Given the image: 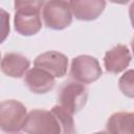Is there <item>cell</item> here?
<instances>
[{"mask_svg":"<svg viewBox=\"0 0 134 134\" xmlns=\"http://www.w3.org/2000/svg\"><path fill=\"white\" fill-rule=\"evenodd\" d=\"M43 1L38 0H18L15 1V29L21 36L29 37L38 34L42 28L41 10L44 6Z\"/></svg>","mask_w":134,"mask_h":134,"instance_id":"obj_1","label":"cell"},{"mask_svg":"<svg viewBox=\"0 0 134 134\" xmlns=\"http://www.w3.org/2000/svg\"><path fill=\"white\" fill-rule=\"evenodd\" d=\"M23 131L27 134H62L63 128L52 110L35 109L28 113Z\"/></svg>","mask_w":134,"mask_h":134,"instance_id":"obj_2","label":"cell"},{"mask_svg":"<svg viewBox=\"0 0 134 134\" xmlns=\"http://www.w3.org/2000/svg\"><path fill=\"white\" fill-rule=\"evenodd\" d=\"M28 113L26 107L16 100H3L0 105V127L5 133L16 134L24 129Z\"/></svg>","mask_w":134,"mask_h":134,"instance_id":"obj_3","label":"cell"},{"mask_svg":"<svg viewBox=\"0 0 134 134\" xmlns=\"http://www.w3.org/2000/svg\"><path fill=\"white\" fill-rule=\"evenodd\" d=\"M72 16L70 2L68 1H47L42 9L45 26L53 30H62L68 27L72 22Z\"/></svg>","mask_w":134,"mask_h":134,"instance_id":"obj_4","label":"cell"},{"mask_svg":"<svg viewBox=\"0 0 134 134\" xmlns=\"http://www.w3.org/2000/svg\"><path fill=\"white\" fill-rule=\"evenodd\" d=\"M88 99V89L81 83L67 82L59 92V106L71 115L81 111Z\"/></svg>","mask_w":134,"mask_h":134,"instance_id":"obj_5","label":"cell"},{"mask_svg":"<svg viewBox=\"0 0 134 134\" xmlns=\"http://www.w3.org/2000/svg\"><path fill=\"white\" fill-rule=\"evenodd\" d=\"M103 71L100 65L94 57L88 54L77 55L71 61L70 76L74 82L81 84H91L97 81Z\"/></svg>","mask_w":134,"mask_h":134,"instance_id":"obj_6","label":"cell"},{"mask_svg":"<svg viewBox=\"0 0 134 134\" xmlns=\"http://www.w3.org/2000/svg\"><path fill=\"white\" fill-rule=\"evenodd\" d=\"M34 65L50 73L53 77H63L67 72L68 58L62 52L49 50L39 54L35 59Z\"/></svg>","mask_w":134,"mask_h":134,"instance_id":"obj_7","label":"cell"},{"mask_svg":"<svg viewBox=\"0 0 134 134\" xmlns=\"http://www.w3.org/2000/svg\"><path fill=\"white\" fill-rule=\"evenodd\" d=\"M131 52L126 45H116L104 55V67L110 73H120L127 69L131 62Z\"/></svg>","mask_w":134,"mask_h":134,"instance_id":"obj_8","label":"cell"},{"mask_svg":"<svg viewBox=\"0 0 134 134\" xmlns=\"http://www.w3.org/2000/svg\"><path fill=\"white\" fill-rule=\"evenodd\" d=\"M24 83L26 87L36 94H45L52 90L55 85L54 77L50 73L37 67H34L26 72Z\"/></svg>","mask_w":134,"mask_h":134,"instance_id":"obj_9","label":"cell"},{"mask_svg":"<svg viewBox=\"0 0 134 134\" xmlns=\"http://www.w3.org/2000/svg\"><path fill=\"white\" fill-rule=\"evenodd\" d=\"M69 2L73 17L81 21L97 19L106 7V2L103 0H74Z\"/></svg>","mask_w":134,"mask_h":134,"instance_id":"obj_10","label":"cell"},{"mask_svg":"<svg viewBox=\"0 0 134 134\" xmlns=\"http://www.w3.org/2000/svg\"><path fill=\"white\" fill-rule=\"evenodd\" d=\"M29 65L30 63L26 57L16 52H9L2 58L1 70L7 76L19 79L26 74L29 70Z\"/></svg>","mask_w":134,"mask_h":134,"instance_id":"obj_11","label":"cell"},{"mask_svg":"<svg viewBox=\"0 0 134 134\" xmlns=\"http://www.w3.org/2000/svg\"><path fill=\"white\" fill-rule=\"evenodd\" d=\"M108 134H134V112H115L106 125Z\"/></svg>","mask_w":134,"mask_h":134,"instance_id":"obj_12","label":"cell"},{"mask_svg":"<svg viewBox=\"0 0 134 134\" xmlns=\"http://www.w3.org/2000/svg\"><path fill=\"white\" fill-rule=\"evenodd\" d=\"M51 110L59 116V118L61 120L62 128H63L62 134H76L75 124H74L73 117H72V115L70 113H68L67 111H65L59 105L53 106Z\"/></svg>","mask_w":134,"mask_h":134,"instance_id":"obj_13","label":"cell"},{"mask_svg":"<svg viewBox=\"0 0 134 134\" xmlns=\"http://www.w3.org/2000/svg\"><path fill=\"white\" fill-rule=\"evenodd\" d=\"M120 92L130 98H134V69L127 70L118 80Z\"/></svg>","mask_w":134,"mask_h":134,"instance_id":"obj_14","label":"cell"},{"mask_svg":"<svg viewBox=\"0 0 134 134\" xmlns=\"http://www.w3.org/2000/svg\"><path fill=\"white\" fill-rule=\"evenodd\" d=\"M129 16H130V20H131L132 27L134 28V1L130 4V7H129Z\"/></svg>","mask_w":134,"mask_h":134,"instance_id":"obj_15","label":"cell"},{"mask_svg":"<svg viewBox=\"0 0 134 134\" xmlns=\"http://www.w3.org/2000/svg\"><path fill=\"white\" fill-rule=\"evenodd\" d=\"M131 48H132V52L134 54V38L132 39V42H131Z\"/></svg>","mask_w":134,"mask_h":134,"instance_id":"obj_16","label":"cell"},{"mask_svg":"<svg viewBox=\"0 0 134 134\" xmlns=\"http://www.w3.org/2000/svg\"><path fill=\"white\" fill-rule=\"evenodd\" d=\"M93 134H108L107 132H96V133H93Z\"/></svg>","mask_w":134,"mask_h":134,"instance_id":"obj_17","label":"cell"}]
</instances>
